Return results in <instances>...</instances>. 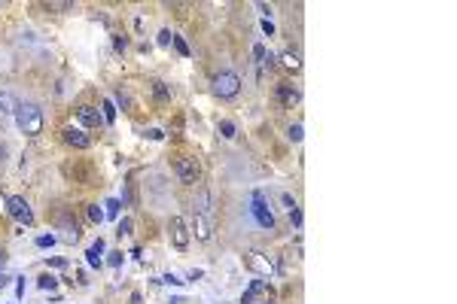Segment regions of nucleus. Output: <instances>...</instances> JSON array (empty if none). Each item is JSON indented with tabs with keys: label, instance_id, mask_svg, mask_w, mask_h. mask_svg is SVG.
Here are the masks:
<instances>
[{
	"label": "nucleus",
	"instance_id": "obj_49",
	"mask_svg": "<svg viewBox=\"0 0 457 304\" xmlns=\"http://www.w3.org/2000/svg\"><path fill=\"white\" fill-rule=\"evenodd\" d=\"M13 304H19V301H13Z\"/></svg>",
	"mask_w": 457,
	"mask_h": 304
},
{
	"label": "nucleus",
	"instance_id": "obj_14",
	"mask_svg": "<svg viewBox=\"0 0 457 304\" xmlns=\"http://www.w3.org/2000/svg\"><path fill=\"white\" fill-rule=\"evenodd\" d=\"M104 250H107V246H104V240H101V238L86 250V264H89V268H101V264H104V258H101V256H104Z\"/></svg>",
	"mask_w": 457,
	"mask_h": 304
},
{
	"label": "nucleus",
	"instance_id": "obj_10",
	"mask_svg": "<svg viewBox=\"0 0 457 304\" xmlns=\"http://www.w3.org/2000/svg\"><path fill=\"white\" fill-rule=\"evenodd\" d=\"M61 137H64V143H67V146H73V149H89V146H92V137H89L83 128H73V125H70V128H64V131H61Z\"/></svg>",
	"mask_w": 457,
	"mask_h": 304
},
{
	"label": "nucleus",
	"instance_id": "obj_3",
	"mask_svg": "<svg viewBox=\"0 0 457 304\" xmlns=\"http://www.w3.org/2000/svg\"><path fill=\"white\" fill-rule=\"evenodd\" d=\"M238 92H241V76H238V73L222 70V73L213 76V94H216V98L232 100V98H238Z\"/></svg>",
	"mask_w": 457,
	"mask_h": 304
},
{
	"label": "nucleus",
	"instance_id": "obj_39",
	"mask_svg": "<svg viewBox=\"0 0 457 304\" xmlns=\"http://www.w3.org/2000/svg\"><path fill=\"white\" fill-rule=\"evenodd\" d=\"M46 10H52V12H61V10H70V4H55V0H52V4H46Z\"/></svg>",
	"mask_w": 457,
	"mask_h": 304
},
{
	"label": "nucleus",
	"instance_id": "obj_1",
	"mask_svg": "<svg viewBox=\"0 0 457 304\" xmlns=\"http://www.w3.org/2000/svg\"><path fill=\"white\" fill-rule=\"evenodd\" d=\"M13 116H16L19 131L28 134V137H37V134L43 131V110L37 106L34 100H19V104L13 106Z\"/></svg>",
	"mask_w": 457,
	"mask_h": 304
},
{
	"label": "nucleus",
	"instance_id": "obj_31",
	"mask_svg": "<svg viewBox=\"0 0 457 304\" xmlns=\"http://www.w3.org/2000/svg\"><path fill=\"white\" fill-rule=\"evenodd\" d=\"M13 106H16V104H13V98L0 92V112H4V116H7V112H13Z\"/></svg>",
	"mask_w": 457,
	"mask_h": 304
},
{
	"label": "nucleus",
	"instance_id": "obj_24",
	"mask_svg": "<svg viewBox=\"0 0 457 304\" xmlns=\"http://www.w3.org/2000/svg\"><path fill=\"white\" fill-rule=\"evenodd\" d=\"M156 43H159L162 49H168V46L174 43V34H171L168 28H162V30H159V36H156Z\"/></svg>",
	"mask_w": 457,
	"mask_h": 304
},
{
	"label": "nucleus",
	"instance_id": "obj_23",
	"mask_svg": "<svg viewBox=\"0 0 457 304\" xmlns=\"http://www.w3.org/2000/svg\"><path fill=\"white\" fill-rule=\"evenodd\" d=\"M122 262H125L122 250H113V252H107V264H110V268H122Z\"/></svg>",
	"mask_w": 457,
	"mask_h": 304
},
{
	"label": "nucleus",
	"instance_id": "obj_44",
	"mask_svg": "<svg viewBox=\"0 0 457 304\" xmlns=\"http://www.w3.org/2000/svg\"><path fill=\"white\" fill-rule=\"evenodd\" d=\"M201 277H204V271H198V268H195V271H189V277H186V283H189V280H201Z\"/></svg>",
	"mask_w": 457,
	"mask_h": 304
},
{
	"label": "nucleus",
	"instance_id": "obj_11",
	"mask_svg": "<svg viewBox=\"0 0 457 304\" xmlns=\"http://www.w3.org/2000/svg\"><path fill=\"white\" fill-rule=\"evenodd\" d=\"M275 98H278V104H284V106H296V104L302 100V92H299L296 86H290V82H278Z\"/></svg>",
	"mask_w": 457,
	"mask_h": 304
},
{
	"label": "nucleus",
	"instance_id": "obj_18",
	"mask_svg": "<svg viewBox=\"0 0 457 304\" xmlns=\"http://www.w3.org/2000/svg\"><path fill=\"white\" fill-rule=\"evenodd\" d=\"M61 225H64V240H67V244H76V240H80V225H76V219H73V222L64 219Z\"/></svg>",
	"mask_w": 457,
	"mask_h": 304
},
{
	"label": "nucleus",
	"instance_id": "obj_6",
	"mask_svg": "<svg viewBox=\"0 0 457 304\" xmlns=\"http://www.w3.org/2000/svg\"><path fill=\"white\" fill-rule=\"evenodd\" d=\"M7 213L19 222V225H34V213H31V204L22 198V195H13L7 198Z\"/></svg>",
	"mask_w": 457,
	"mask_h": 304
},
{
	"label": "nucleus",
	"instance_id": "obj_40",
	"mask_svg": "<svg viewBox=\"0 0 457 304\" xmlns=\"http://www.w3.org/2000/svg\"><path fill=\"white\" fill-rule=\"evenodd\" d=\"M10 283H13V277H10V274H7V271H0V289H7V286H10Z\"/></svg>",
	"mask_w": 457,
	"mask_h": 304
},
{
	"label": "nucleus",
	"instance_id": "obj_46",
	"mask_svg": "<svg viewBox=\"0 0 457 304\" xmlns=\"http://www.w3.org/2000/svg\"><path fill=\"white\" fill-rule=\"evenodd\" d=\"M131 256H134V258L140 262V258H143V250H140V246H131Z\"/></svg>",
	"mask_w": 457,
	"mask_h": 304
},
{
	"label": "nucleus",
	"instance_id": "obj_41",
	"mask_svg": "<svg viewBox=\"0 0 457 304\" xmlns=\"http://www.w3.org/2000/svg\"><path fill=\"white\" fill-rule=\"evenodd\" d=\"M259 12H262V16H265V18H272V12H275V10H272V6H269V4H259Z\"/></svg>",
	"mask_w": 457,
	"mask_h": 304
},
{
	"label": "nucleus",
	"instance_id": "obj_16",
	"mask_svg": "<svg viewBox=\"0 0 457 304\" xmlns=\"http://www.w3.org/2000/svg\"><path fill=\"white\" fill-rule=\"evenodd\" d=\"M216 134H219L222 140H235V137H238V125H235L232 119H219V125H216Z\"/></svg>",
	"mask_w": 457,
	"mask_h": 304
},
{
	"label": "nucleus",
	"instance_id": "obj_25",
	"mask_svg": "<svg viewBox=\"0 0 457 304\" xmlns=\"http://www.w3.org/2000/svg\"><path fill=\"white\" fill-rule=\"evenodd\" d=\"M131 228H134L131 216H122V219H119V225H116V234H119V238H122V234H131Z\"/></svg>",
	"mask_w": 457,
	"mask_h": 304
},
{
	"label": "nucleus",
	"instance_id": "obj_19",
	"mask_svg": "<svg viewBox=\"0 0 457 304\" xmlns=\"http://www.w3.org/2000/svg\"><path fill=\"white\" fill-rule=\"evenodd\" d=\"M119 213H122V201H119V198H107V201H104V216L119 219Z\"/></svg>",
	"mask_w": 457,
	"mask_h": 304
},
{
	"label": "nucleus",
	"instance_id": "obj_47",
	"mask_svg": "<svg viewBox=\"0 0 457 304\" xmlns=\"http://www.w3.org/2000/svg\"><path fill=\"white\" fill-rule=\"evenodd\" d=\"M0 210H7V198L4 195H0Z\"/></svg>",
	"mask_w": 457,
	"mask_h": 304
},
{
	"label": "nucleus",
	"instance_id": "obj_9",
	"mask_svg": "<svg viewBox=\"0 0 457 304\" xmlns=\"http://www.w3.org/2000/svg\"><path fill=\"white\" fill-rule=\"evenodd\" d=\"M76 119H80V125H86V128H101V125H104L101 110H98V106H89V104L76 106Z\"/></svg>",
	"mask_w": 457,
	"mask_h": 304
},
{
	"label": "nucleus",
	"instance_id": "obj_15",
	"mask_svg": "<svg viewBox=\"0 0 457 304\" xmlns=\"http://www.w3.org/2000/svg\"><path fill=\"white\" fill-rule=\"evenodd\" d=\"M149 92H152V98H156V100H171V86L168 82H162V80H152L149 82Z\"/></svg>",
	"mask_w": 457,
	"mask_h": 304
},
{
	"label": "nucleus",
	"instance_id": "obj_28",
	"mask_svg": "<svg viewBox=\"0 0 457 304\" xmlns=\"http://www.w3.org/2000/svg\"><path fill=\"white\" fill-rule=\"evenodd\" d=\"M89 219H92V222H95V225H101V222H104V219H107V216H104V210H101V207H98V204H89Z\"/></svg>",
	"mask_w": 457,
	"mask_h": 304
},
{
	"label": "nucleus",
	"instance_id": "obj_35",
	"mask_svg": "<svg viewBox=\"0 0 457 304\" xmlns=\"http://www.w3.org/2000/svg\"><path fill=\"white\" fill-rule=\"evenodd\" d=\"M143 137H149V140H165V131H159V128H146V131H143Z\"/></svg>",
	"mask_w": 457,
	"mask_h": 304
},
{
	"label": "nucleus",
	"instance_id": "obj_30",
	"mask_svg": "<svg viewBox=\"0 0 457 304\" xmlns=\"http://www.w3.org/2000/svg\"><path fill=\"white\" fill-rule=\"evenodd\" d=\"M113 104H119L122 110H131V98H128L125 92H116V94H113Z\"/></svg>",
	"mask_w": 457,
	"mask_h": 304
},
{
	"label": "nucleus",
	"instance_id": "obj_37",
	"mask_svg": "<svg viewBox=\"0 0 457 304\" xmlns=\"http://www.w3.org/2000/svg\"><path fill=\"white\" fill-rule=\"evenodd\" d=\"M19 283H16V301H22L25 298V277H16Z\"/></svg>",
	"mask_w": 457,
	"mask_h": 304
},
{
	"label": "nucleus",
	"instance_id": "obj_33",
	"mask_svg": "<svg viewBox=\"0 0 457 304\" xmlns=\"http://www.w3.org/2000/svg\"><path fill=\"white\" fill-rule=\"evenodd\" d=\"M174 49H177L183 58H189V46H186V40H183V36H177V34H174Z\"/></svg>",
	"mask_w": 457,
	"mask_h": 304
},
{
	"label": "nucleus",
	"instance_id": "obj_27",
	"mask_svg": "<svg viewBox=\"0 0 457 304\" xmlns=\"http://www.w3.org/2000/svg\"><path fill=\"white\" fill-rule=\"evenodd\" d=\"M287 137L293 140V143H302V137H305V128L296 122V125H290V131H287Z\"/></svg>",
	"mask_w": 457,
	"mask_h": 304
},
{
	"label": "nucleus",
	"instance_id": "obj_38",
	"mask_svg": "<svg viewBox=\"0 0 457 304\" xmlns=\"http://www.w3.org/2000/svg\"><path fill=\"white\" fill-rule=\"evenodd\" d=\"M290 222H293V228H302V210H293V213H290Z\"/></svg>",
	"mask_w": 457,
	"mask_h": 304
},
{
	"label": "nucleus",
	"instance_id": "obj_4",
	"mask_svg": "<svg viewBox=\"0 0 457 304\" xmlns=\"http://www.w3.org/2000/svg\"><path fill=\"white\" fill-rule=\"evenodd\" d=\"M168 238H171L174 250H180V252L189 250V240H192V234H189V225H186L183 216H171V222H168Z\"/></svg>",
	"mask_w": 457,
	"mask_h": 304
},
{
	"label": "nucleus",
	"instance_id": "obj_17",
	"mask_svg": "<svg viewBox=\"0 0 457 304\" xmlns=\"http://www.w3.org/2000/svg\"><path fill=\"white\" fill-rule=\"evenodd\" d=\"M116 104H113L110 98H104V104H101V116H104V125H113V122H116Z\"/></svg>",
	"mask_w": 457,
	"mask_h": 304
},
{
	"label": "nucleus",
	"instance_id": "obj_22",
	"mask_svg": "<svg viewBox=\"0 0 457 304\" xmlns=\"http://www.w3.org/2000/svg\"><path fill=\"white\" fill-rule=\"evenodd\" d=\"M159 283H165V286H186V280H183V277H177L174 271L162 274V277H159Z\"/></svg>",
	"mask_w": 457,
	"mask_h": 304
},
{
	"label": "nucleus",
	"instance_id": "obj_2",
	"mask_svg": "<svg viewBox=\"0 0 457 304\" xmlns=\"http://www.w3.org/2000/svg\"><path fill=\"white\" fill-rule=\"evenodd\" d=\"M250 213H253V219L259 222V228H265V232H275V213H272L269 198H265L262 188H256V192L250 195Z\"/></svg>",
	"mask_w": 457,
	"mask_h": 304
},
{
	"label": "nucleus",
	"instance_id": "obj_48",
	"mask_svg": "<svg viewBox=\"0 0 457 304\" xmlns=\"http://www.w3.org/2000/svg\"><path fill=\"white\" fill-rule=\"evenodd\" d=\"M259 304H272V301H259Z\"/></svg>",
	"mask_w": 457,
	"mask_h": 304
},
{
	"label": "nucleus",
	"instance_id": "obj_13",
	"mask_svg": "<svg viewBox=\"0 0 457 304\" xmlns=\"http://www.w3.org/2000/svg\"><path fill=\"white\" fill-rule=\"evenodd\" d=\"M278 64H281L284 70H290V73H299V70H302V58H299V52H296V49L281 52V55H278Z\"/></svg>",
	"mask_w": 457,
	"mask_h": 304
},
{
	"label": "nucleus",
	"instance_id": "obj_29",
	"mask_svg": "<svg viewBox=\"0 0 457 304\" xmlns=\"http://www.w3.org/2000/svg\"><path fill=\"white\" fill-rule=\"evenodd\" d=\"M113 49L125 52V49H128V36H125V34H116V36H113Z\"/></svg>",
	"mask_w": 457,
	"mask_h": 304
},
{
	"label": "nucleus",
	"instance_id": "obj_42",
	"mask_svg": "<svg viewBox=\"0 0 457 304\" xmlns=\"http://www.w3.org/2000/svg\"><path fill=\"white\" fill-rule=\"evenodd\" d=\"M7 156H10V146H7V143H0V164L7 162Z\"/></svg>",
	"mask_w": 457,
	"mask_h": 304
},
{
	"label": "nucleus",
	"instance_id": "obj_8",
	"mask_svg": "<svg viewBox=\"0 0 457 304\" xmlns=\"http://www.w3.org/2000/svg\"><path fill=\"white\" fill-rule=\"evenodd\" d=\"M259 301H272V286L269 280H253L244 295H241V304H259Z\"/></svg>",
	"mask_w": 457,
	"mask_h": 304
},
{
	"label": "nucleus",
	"instance_id": "obj_5",
	"mask_svg": "<svg viewBox=\"0 0 457 304\" xmlns=\"http://www.w3.org/2000/svg\"><path fill=\"white\" fill-rule=\"evenodd\" d=\"M244 262H247V268H250L253 274H259V277H275V274H278V264H275L269 256L256 252V250H250V252L244 256Z\"/></svg>",
	"mask_w": 457,
	"mask_h": 304
},
{
	"label": "nucleus",
	"instance_id": "obj_43",
	"mask_svg": "<svg viewBox=\"0 0 457 304\" xmlns=\"http://www.w3.org/2000/svg\"><path fill=\"white\" fill-rule=\"evenodd\" d=\"M7 262H10V256H7V250H4V246H0V271L7 268Z\"/></svg>",
	"mask_w": 457,
	"mask_h": 304
},
{
	"label": "nucleus",
	"instance_id": "obj_12",
	"mask_svg": "<svg viewBox=\"0 0 457 304\" xmlns=\"http://www.w3.org/2000/svg\"><path fill=\"white\" fill-rule=\"evenodd\" d=\"M189 234H195V240H201V244H207L210 240V222H207V216H201V213H192V225H189Z\"/></svg>",
	"mask_w": 457,
	"mask_h": 304
},
{
	"label": "nucleus",
	"instance_id": "obj_20",
	"mask_svg": "<svg viewBox=\"0 0 457 304\" xmlns=\"http://www.w3.org/2000/svg\"><path fill=\"white\" fill-rule=\"evenodd\" d=\"M37 286H40L43 292H52L58 286V277L55 274H40V277H37Z\"/></svg>",
	"mask_w": 457,
	"mask_h": 304
},
{
	"label": "nucleus",
	"instance_id": "obj_36",
	"mask_svg": "<svg viewBox=\"0 0 457 304\" xmlns=\"http://www.w3.org/2000/svg\"><path fill=\"white\" fill-rule=\"evenodd\" d=\"M262 34H265V36H275V24H272V18H262Z\"/></svg>",
	"mask_w": 457,
	"mask_h": 304
},
{
	"label": "nucleus",
	"instance_id": "obj_32",
	"mask_svg": "<svg viewBox=\"0 0 457 304\" xmlns=\"http://www.w3.org/2000/svg\"><path fill=\"white\" fill-rule=\"evenodd\" d=\"M46 264H49V268L64 271V268H67V258H64V256H52V258H46Z\"/></svg>",
	"mask_w": 457,
	"mask_h": 304
},
{
	"label": "nucleus",
	"instance_id": "obj_7",
	"mask_svg": "<svg viewBox=\"0 0 457 304\" xmlns=\"http://www.w3.org/2000/svg\"><path fill=\"white\" fill-rule=\"evenodd\" d=\"M174 170H177L180 182H186V186L198 182V176H201V168H198V162H195V158H189V156L177 158V162H174Z\"/></svg>",
	"mask_w": 457,
	"mask_h": 304
},
{
	"label": "nucleus",
	"instance_id": "obj_21",
	"mask_svg": "<svg viewBox=\"0 0 457 304\" xmlns=\"http://www.w3.org/2000/svg\"><path fill=\"white\" fill-rule=\"evenodd\" d=\"M278 201H281V207H284L287 213H293V210H299V201H296V198H293L290 192H281V195H278Z\"/></svg>",
	"mask_w": 457,
	"mask_h": 304
},
{
	"label": "nucleus",
	"instance_id": "obj_45",
	"mask_svg": "<svg viewBox=\"0 0 457 304\" xmlns=\"http://www.w3.org/2000/svg\"><path fill=\"white\" fill-rule=\"evenodd\" d=\"M128 304H143V295H140V292H131V298H128Z\"/></svg>",
	"mask_w": 457,
	"mask_h": 304
},
{
	"label": "nucleus",
	"instance_id": "obj_34",
	"mask_svg": "<svg viewBox=\"0 0 457 304\" xmlns=\"http://www.w3.org/2000/svg\"><path fill=\"white\" fill-rule=\"evenodd\" d=\"M253 58H256L259 64H265V58H269V49H265L262 43H256V46H253Z\"/></svg>",
	"mask_w": 457,
	"mask_h": 304
},
{
	"label": "nucleus",
	"instance_id": "obj_26",
	"mask_svg": "<svg viewBox=\"0 0 457 304\" xmlns=\"http://www.w3.org/2000/svg\"><path fill=\"white\" fill-rule=\"evenodd\" d=\"M55 244H58L55 234H40V238H37V246H40V250H52Z\"/></svg>",
	"mask_w": 457,
	"mask_h": 304
}]
</instances>
